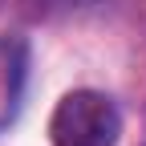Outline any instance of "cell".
<instances>
[{
	"label": "cell",
	"mask_w": 146,
	"mask_h": 146,
	"mask_svg": "<svg viewBox=\"0 0 146 146\" xmlns=\"http://www.w3.org/2000/svg\"><path fill=\"white\" fill-rule=\"evenodd\" d=\"M118 134H122V114L114 98L98 89L65 94L49 118L53 146H118Z\"/></svg>",
	"instance_id": "cell-1"
},
{
	"label": "cell",
	"mask_w": 146,
	"mask_h": 146,
	"mask_svg": "<svg viewBox=\"0 0 146 146\" xmlns=\"http://www.w3.org/2000/svg\"><path fill=\"white\" fill-rule=\"evenodd\" d=\"M29 85V45L21 36H0V134L21 114Z\"/></svg>",
	"instance_id": "cell-2"
}]
</instances>
